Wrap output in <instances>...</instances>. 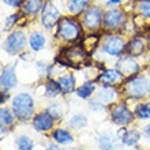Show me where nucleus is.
<instances>
[{
	"label": "nucleus",
	"instance_id": "aec40b11",
	"mask_svg": "<svg viewBox=\"0 0 150 150\" xmlns=\"http://www.w3.org/2000/svg\"><path fill=\"white\" fill-rule=\"evenodd\" d=\"M29 44H30V48H32L34 52L41 51L44 47H45V37L41 34V33H33L30 38H29Z\"/></svg>",
	"mask_w": 150,
	"mask_h": 150
},
{
	"label": "nucleus",
	"instance_id": "ddd939ff",
	"mask_svg": "<svg viewBox=\"0 0 150 150\" xmlns=\"http://www.w3.org/2000/svg\"><path fill=\"white\" fill-rule=\"evenodd\" d=\"M120 76H122V72L117 71V70H105L98 76V81L103 85H105V87H108L117 82L119 79H120Z\"/></svg>",
	"mask_w": 150,
	"mask_h": 150
},
{
	"label": "nucleus",
	"instance_id": "f8f14e48",
	"mask_svg": "<svg viewBox=\"0 0 150 150\" xmlns=\"http://www.w3.org/2000/svg\"><path fill=\"white\" fill-rule=\"evenodd\" d=\"M119 70L122 72V75H134L135 72L139 70L138 63L135 62L132 57L127 56V57H123L120 62H119Z\"/></svg>",
	"mask_w": 150,
	"mask_h": 150
},
{
	"label": "nucleus",
	"instance_id": "f257e3e1",
	"mask_svg": "<svg viewBox=\"0 0 150 150\" xmlns=\"http://www.w3.org/2000/svg\"><path fill=\"white\" fill-rule=\"evenodd\" d=\"M12 111L16 119L19 120H28L32 117L34 112V103L30 94L28 93H21L12 100Z\"/></svg>",
	"mask_w": 150,
	"mask_h": 150
},
{
	"label": "nucleus",
	"instance_id": "6ab92c4d",
	"mask_svg": "<svg viewBox=\"0 0 150 150\" xmlns=\"http://www.w3.org/2000/svg\"><path fill=\"white\" fill-rule=\"evenodd\" d=\"M53 139H55L59 145H67V143H71L72 141H74L72 135L70 134L67 130H63V128L55 130V132H53Z\"/></svg>",
	"mask_w": 150,
	"mask_h": 150
},
{
	"label": "nucleus",
	"instance_id": "bb28decb",
	"mask_svg": "<svg viewBox=\"0 0 150 150\" xmlns=\"http://www.w3.org/2000/svg\"><path fill=\"white\" fill-rule=\"evenodd\" d=\"M137 8L143 16L150 19V0H138L137 1Z\"/></svg>",
	"mask_w": 150,
	"mask_h": 150
},
{
	"label": "nucleus",
	"instance_id": "f3484780",
	"mask_svg": "<svg viewBox=\"0 0 150 150\" xmlns=\"http://www.w3.org/2000/svg\"><path fill=\"white\" fill-rule=\"evenodd\" d=\"M139 132L137 130H123L120 131V139L127 146H132L139 141Z\"/></svg>",
	"mask_w": 150,
	"mask_h": 150
},
{
	"label": "nucleus",
	"instance_id": "39448f33",
	"mask_svg": "<svg viewBox=\"0 0 150 150\" xmlns=\"http://www.w3.org/2000/svg\"><path fill=\"white\" fill-rule=\"evenodd\" d=\"M103 19H104V16H103V12H101L100 7L91 6V7H89L85 11L82 22L89 30H96V29H98L101 26Z\"/></svg>",
	"mask_w": 150,
	"mask_h": 150
},
{
	"label": "nucleus",
	"instance_id": "a878e982",
	"mask_svg": "<svg viewBox=\"0 0 150 150\" xmlns=\"http://www.w3.org/2000/svg\"><path fill=\"white\" fill-rule=\"evenodd\" d=\"M86 123H87V120L83 115H75L74 117L70 120V127L75 128V130H79V128L86 126Z\"/></svg>",
	"mask_w": 150,
	"mask_h": 150
},
{
	"label": "nucleus",
	"instance_id": "4be33fe9",
	"mask_svg": "<svg viewBox=\"0 0 150 150\" xmlns=\"http://www.w3.org/2000/svg\"><path fill=\"white\" fill-rule=\"evenodd\" d=\"M115 100V90L111 87H104L98 91V101L101 103H111Z\"/></svg>",
	"mask_w": 150,
	"mask_h": 150
},
{
	"label": "nucleus",
	"instance_id": "9b49d317",
	"mask_svg": "<svg viewBox=\"0 0 150 150\" xmlns=\"http://www.w3.org/2000/svg\"><path fill=\"white\" fill-rule=\"evenodd\" d=\"M0 85H1V89L3 90H10L16 85V75L14 68L7 66V67L3 68L1 71V78H0Z\"/></svg>",
	"mask_w": 150,
	"mask_h": 150
},
{
	"label": "nucleus",
	"instance_id": "7ed1b4c3",
	"mask_svg": "<svg viewBox=\"0 0 150 150\" xmlns=\"http://www.w3.org/2000/svg\"><path fill=\"white\" fill-rule=\"evenodd\" d=\"M57 32L60 37L66 41H75L81 37V26L74 19L63 18L57 23Z\"/></svg>",
	"mask_w": 150,
	"mask_h": 150
},
{
	"label": "nucleus",
	"instance_id": "e433bc0d",
	"mask_svg": "<svg viewBox=\"0 0 150 150\" xmlns=\"http://www.w3.org/2000/svg\"><path fill=\"white\" fill-rule=\"evenodd\" d=\"M72 150H75V149H72Z\"/></svg>",
	"mask_w": 150,
	"mask_h": 150
},
{
	"label": "nucleus",
	"instance_id": "dca6fc26",
	"mask_svg": "<svg viewBox=\"0 0 150 150\" xmlns=\"http://www.w3.org/2000/svg\"><path fill=\"white\" fill-rule=\"evenodd\" d=\"M57 82H59V86H60L62 93H66V94H67V93L74 91V89H75V78L72 76L71 74L60 76V78L57 79Z\"/></svg>",
	"mask_w": 150,
	"mask_h": 150
},
{
	"label": "nucleus",
	"instance_id": "c756f323",
	"mask_svg": "<svg viewBox=\"0 0 150 150\" xmlns=\"http://www.w3.org/2000/svg\"><path fill=\"white\" fill-rule=\"evenodd\" d=\"M48 112L51 113V116L53 119H59L62 116V109H60V105L59 104H51L48 107Z\"/></svg>",
	"mask_w": 150,
	"mask_h": 150
},
{
	"label": "nucleus",
	"instance_id": "2f4dec72",
	"mask_svg": "<svg viewBox=\"0 0 150 150\" xmlns=\"http://www.w3.org/2000/svg\"><path fill=\"white\" fill-rule=\"evenodd\" d=\"M18 18H19V14H16V15H11V16H10V18L7 19L6 25H4V29H6V30H8V29L11 28L12 25L16 22V19H18Z\"/></svg>",
	"mask_w": 150,
	"mask_h": 150
},
{
	"label": "nucleus",
	"instance_id": "9d476101",
	"mask_svg": "<svg viewBox=\"0 0 150 150\" xmlns=\"http://www.w3.org/2000/svg\"><path fill=\"white\" fill-rule=\"evenodd\" d=\"M53 120H55V119L51 116V113L48 111H45V112H41V113L34 116V119H33V126H34V128H36L37 131L44 132V131L51 130L52 127H53Z\"/></svg>",
	"mask_w": 150,
	"mask_h": 150
},
{
	"label": "nucleus",
	"instance_id": "6e6552de",
	"mask_svg": "<svg viewBox=\"0 0 150 150\" xmlns=\"http://www.w3.org/2000/svg\"><path fill=\"white\" fill-rule=\"evenodd\" d=\"M126 42L122 37L119 36H109L104 41V52L111 56H120L123 52L126 51Z\"/></svg>",
	"mask_w": 150,
	"mask_h": 150
},
{
	"label": "nucleus",
	"instance_id": "2eb2a0df",
	"mask_svg": "<svg viewBox=\"0 0 150 150\" xmlns=\"http://www.w3.org/2000/svg\"><path fill=\"white\" fill-rule=\"evenodd\" d=\"M126 51L128 55L131 56H139L142 55L143 51H145V42H143L141 38H134L131 40L128 45L126 47Z\"/></svg>",
	"mask_w": 150,
	"mask_h": 150
},
{
	"label": "nucleus",
	"instance_id": "b1692460",
	"mask_svg": "<svg viewBox=\"0 0 150 150\" xmlns=\"http://www.w3.org/2000/svg\"><path fill=\"white\" fill-rule=\"evenodd\" d=\"M59 91H62L60 90V86H59V82H57V81H53V79H48L47 93H45V96H47V97H56Z\"/></svg>",
	"mask_w": 150,
	"mask_h": 150
},
{
	"label": "nucleus",
	"instance_id": "473e14b6",
	"mask_svg": "<svg viewBox=\"0 0 150 150\" xmlns=\"http://www.w3.org/2000/svg\"><path fill=\"white\" fill-rule=\"evenodd\" d=\"M123 0H108L107 4L108 6H116V4H120Z\"/></svg>",
	"mask_w": 150,
	"mask_h": 150
},
{
	"label": "nucleus",
	"instance_id": "c85d7f7f",
	"mask_svg": "<svg viewBox=\"0 0 150 150\" xmlns=\"http://www.w3.org/2000/svg\"><path fill=\"white\" fill-rule=\"evenodd\" d=\"M0 117H1V127H7L10 124H12L14 122V116L10 113L8 109L6 108H1V111H0Z\"/></svg>",
	"mask_w": 150,
	"mask_h": 150
},
{
	"label": "nucleus",
	"instance_id": "cd10ccee",
	"mask_svg": "<svg viewBox=\"0 0 150 150\" xmlns=\"http://www.w3.org/2000/svg\"><path fill=\"white\" fill-rule=\"evenodd\" d=\"M16 146L19 150H33V141L28 137H19L16 139Z\"/></svg>",
	"mask_w": 150,
	"mask_h": 150
},
{
	"label": "nucleus",
	"instance_id": "f704fd0d",
	"mask_svg": "<svg viewBox=\"0 0 150 150\" xmlns=\"http://www.w3.org/2000/svg\"><path fill=\"white\" fill-rule=\"evenodd\" d=\"M47 150H60L59 147L56 146V145H51V146H48V149Z\"/></svg>",
	"mask_w": 150,
	"mask_h": 150
},
{
	"label": "nucleus",
	"instance_id": "0eeeda50",
	"mask_svg": "<svg viewBox=\"0 0 150 150\" xmlns=\"http://www.w3.org/2000/svg\"><path fill=\"white\" fill-rule=\"evenodd\" d=\"M111 116H112V122L119 124V126H127V124L132 123V120H134L132 112H131L124 104L115 105L113 109H112Z\"/></svg>",
	"mask_w": 150,
	"mask_h": 150
},
{
	"label": "nucleus",
	"instance_id": "412c9836",
	"mask_svg": "<svg viewBox=\"0 0 150 150\" xmlns=\"http://www.w3.org/2000/svg\"><path fill=\"white\" fill-rule=\"evenodd\" d=\"M98 146L101 150H116L115 139L108 134H104L98 138Z\"/></svg>",
	"mask_w": 150,
	"mask_h": 150
},
{
	"label": "nucleus",
	"instance_id": "a211bd4d",
	"mask_svg": "<svg viewBox=\"0 0 150 150\" xmlns=\"http://www.w3.org/2000/svg\"><path fill=\"white\" fill-rule=\"evenodd\" d=\"M23 12L28 15H36L42 10V1L41 0H25L23 6Z\"/></svg>",
	"mask_w": 150,
	"mask_h": 150
},
{
	"label": "nucleus",
	"instance_id": "423d86ee",
	"mask_svg": "<svg viewBox=\"0 0 150 150\" xmlns=\"http://www.w3.org/2000/svg\"><path fill=\"white\" fill-rule=\"evenodd\" d=\"M25 44H26V37H25L23 32H19V30H18V32L11 33V34L6 38L3 48L7 53L15 55V53H18V52L25 47Z\"/></svg>",
	"mask_w": 150,
	"mask_h": 150
},
{
	"label": "nucleus",
	"instance_id": "c9c22d12",
	"mask_svg": "<svg viewBox=\"0 0 150 150\" xmlns=\"http://www.w3.org/2000/svg\"><path fill=\"white\" fill-rule=\"evenodd\" d=\"M149 63H150V59H149Z\"/></svg>",
	"mask_w": 150,
	"mask_h": 150
},
{
	"label": "nucleus",
	"instance_id": "7c9ffc66",
	"mask_svg": "<svg viewBox=\"0 0 150 150\" xmlns=\"http://www.w3.org/2000/svg\"><path fill=\"white\" fill-rule=\"evenodd\" d=\"M3 1L7 4V6L14 7V8L21 7V6H23V3H25V0H3Z\"/></svg>",
	"mask_w": 150,
	"mask_h": 150
},
{
	"label": "nucleus",
	"instance_id": "5701e85b",
	"mask_svg": "<svg viewBox=\"0 0 150 150\" xmlns=\"http://www.w3.org/2000/svg\"><path fill=\"white\" fill-rule=\"evenodd\" d=\"M135 116L141 120H146L150 117V103L147 104H141L135 109Z\"/></svg>",
	"mask_w": 150,
	"mask_h": 150
},
{
	"label": "nucleus",
	"instance_id": "1a4fd4ad",
	"mask_svg": "<svg viewBox=\"0 0 150 150\" xmlns=\"http://www.w3.org/2000/svg\"><path fill=\"white\" fill-rule=\"evenodd\" d=\"M123 22H124V14L119 8H111L104 14L103 23L107 29H111V30L117 29L119 26L123 25Z\"/></svg>",
	"mask_w": 150,
	"mask_h": 150
},
{
	"label": "nucleus",
	"instance_id": "393cba45",
	"mask_svg": "<svg viewBox=\"0 0 150 150\" xmlns=\"http://www.w3.org/2000/svg\"><path fill=\"white\" fill-rule=\"evenodd\" d=\"M93 91H94V85L91 82H86L78 89V96L81 98H87V97L91 96Z\"/></svg>",
	"mask_w": 150,
	"mask_h": 150
},
{
	"label": "nucleus",
	"instance_id": "72a5a7b5",
	"mask_svg": "<svg viewBox=\"0 0 150 150\" xmlns=\"http://www.w3.org/2000/svg\"><path fill=\"white\" fill-rule=\"evenodd\" d=\"M143 132H145V135H146L147 138L150 139V124H149V126L145 127V131H143Z\"/></svg>",
	"mask_w": 150,
	"mask_h": 150
},
{
	"label": "nucleus",
	"instance_id": "f03ea898",
	"mask_svg": "<svg viewBox=\"0 0 150 150\" xmlns=\"http://www.w3.org/2000/svg\"><path fill=\"white\" fill-rule=\"evenodd\" d=\"M126 91L130 97L134 98H142L146 94L150 93V82L149 79L145 76H135L132 75V78L128 79V82L126 85Z\"/></svg>",
	"mask_w": 150,
	"mask_h": 150
},
{
	"label": "nucleus",
	"instance_id": "4468645a",
	"mask_svg": "<svg viewBox=\"0 0 150 150\" xmlns=\"http://www.w3.org/2000/svg\"><path fill=\"white\" fill-rule=\"evenodd\" d=\"M89 3H90V0H67L68 12L72 15H78L81 12L86 11Z\"/></svg>",
	"mask_w": 150,
	"mask_h": 150
},
{
	"label": "nucleus",
	"instance_id": "20e7f679",
	"mask_svg": "<svg viewBox=\"0 0 150 150\" xmlns=\"http://www.w3.org/2000/svg\"><path fill=\"white\" fill-rule=\"evenodd\" d=\"M41 21H42L44 28L47 29H52L60 22V11L52 1H47L44 4L42 11H41Z\"/></svg>",
	"mask_w": 150,
	"mask_h": 150
}]
</instances>
